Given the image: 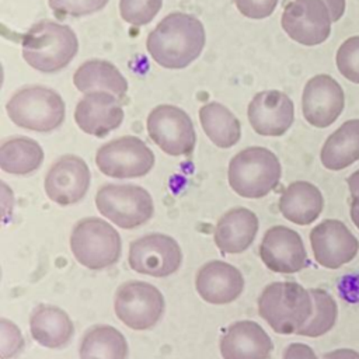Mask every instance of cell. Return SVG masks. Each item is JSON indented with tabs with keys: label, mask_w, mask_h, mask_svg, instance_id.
Here are the masks:
<instances>
[{
	"label": "cell",
	"mask_w": 359,
	"mask_h": 359,
	"mask_svg": "<svg viewBox=\"0 0 359 359\" xmlns=\"http://www.w3.org/2000/svg\"><path fill=\"white\" fill-rule=\"evenodd\" d=\"M43 161L39 143L27 136H14L0 146V168L13 175H28L36 171Z\"/></svg>",
	"instance_id": "27"
},
{
	"label": "cell",
	"mask_w": 359,
	"mask_h": 359,
	"mask_svg": "<svg viewBox=\"0 0 359 359\" xmlns=\"http://www.w3.org/2000/svg\"><path fill=\"white\" fill-rule=\"evenodd\" d=\"M348 185H349V191L351 195H356L359 194V170H356L355 172H352L348 178Z\"/></svg>",
	"instance_id": "40"
},
{
	"label": "cell",
	"mask_w": 359,
	"mask_h": 359,
	"mask_svg": "<svg viewBox=\"0 0 359 359\" xmlns=\"http://www.w3.org/2000/svg\"><path fill=\"white\" fill-rule=\"evenodd\" d=\"M258 313L278 334H297L313 313L310 292L297 282H273L258 297Z\"/></svg>",
	"instance_id": "3"
},
{
	"label": "cell",
	"mask_w": 359,
	"mask_h": 359,
	"mask_svg": "<svg viewBox=\"0 0 359 359\" xmlns=\"http://www.w3.org/2000/svg\"><path fill=\"white\" fill-rule=\"evenodd\" d=\"M279 0H234L238 11L247 17L254 20H261L269 17Z\"/></svg>",
	"instance_id": "34"
},
{
	"label": "cell",
	"mask_w": 359,
	"mask_h": 359,
	"mask_svg": "<svg viewBox=\"0 0 359 359\" xmlns=\"http://www.w3.org/2000/svg\"><path fill=\"white\" fill-rule=\"evenodd\" d=\"M29 332L35 342L49 349H60L70 344L74 325L69 314L53 304H38L29 316Z\"/></svg>",
	"instance_id": "22"
},
{
	"label": "cell",
	"mask_w": 359,
	"mask_h": 359,
	"mask_svg": "<svg viewBox=\"0 0 359 359\" xmlns=\"http://www.w3.org/2000/svg\"><path fill=\"white\" fill-rule=\"evenodd\" d=\"M272 348L266 331L251 320L231 323L220 337L223 359H268Z\"/></svg>",
	"instance_id": "20"
},
{
	"label": "cell",
	"mask_w": 359,
	"mask_h": 359,
	"mask_svg": "<svg viewBox=\"0 0 359 359\" xmlns=\"http://www.w3.org/2000/svg\"><path fill=\"white\" fill-rule=\"evenodd\" d=\"M95 206L105 219L125 230L147 223L154 213L150 192L133 184H104L97 191Z\"/></svg>",
	"instance_id": "7"
},
{
	"label": "cell",
	"mask_w": 359,
	"mask_h": 359,
	"mask_svg": "<svg viewBox=\"0 0 359 359\" xmlns=\"http://www.w3.org/2000/svg\"><path fill=\"white\" fill-rule=\"evenodd\" d=\"M278 205L285 219L299 226H307L320 216L324 199L320 189L311 182L294 181L283 189Z\"/></svg>",
	"instance_id": "23"
},
{
	"label": "cell",
	"mask_w": 359,
	"mask_h": 359,
	"mask_svg": "<svg viewBox=\"0 0 359 359\" xmlns=\"http://www.w3.org/2000/svg\"><path fill=\"white\" fill-rule=\"evenodd\" d=\"M351 219L353 222V224L359 229V194L352 196V202H351Z\"/></svg>",
	"instance_id": "39"
},
{
	"label": "cell",
	"mask_w": 359,
	"mask_h": 359,
	"mask_svg": "<svg viewBox=\"0 0 359 359\" xmlns=\"http://www.w3.org/2000/svg\"><path fill=\"white\" fill-rule=\"evenodd\" d=\"M314 259L324 268L337 269L352 261L359 251V241L339 220L327 219L310 231Z\"/></svg>",
	"instance_id": "14"
},
{
	"label": "cell",
	"mask_w": 359,
	"mask_h": 359,
	"mask_svg": "<svg viewBox=\"0 0 359 359\" xmlns=\"http://www.w3.org/2000/svg\"><path fill=\"white\" fill-rule=\"evenodd\" d=\"M79 355L80 359H126L128 342L115 327L98 324L84 332Z\"/></svg>",
	"instance_id": "28"
},
{
	"label": "cell",
	"mask_w": 359,
	"mask_h": 359,
	"mask_svg": "<svg viewBox=\"0 0 359 359\" xmlns=\"http://www.w3.org/2000/svg\"><path fill=\"white\" fill-rule=\"evenodd\" d=\"M195 287L205 302L210 304H227L241 294L244 278L234 265L213 259L198 269Z\"/></svg>",
	"instance_id": "19"
},
{
	"label": "cell",
	"mask_w": 359,
	"mask_h": 359,
	"mask_svg": "<svg viewBox=\"0 0 359 359\" xmlns=\"http://www.w3.org/2000/svg\"><path fill=\"white\" fill-rule=\"evenodd\" d=\"M65 102L52 88L27 86L17 90L6 105L13 123L35 132H52L65 119Z\"/></svg>",
	"instance_id": "6"
},
{
	"label": "cell",
	"mask_w": 359,
	"mask_h": 359,
	"mask_svg": "<svg viewBox=\"0 0 359 359\" xmlns=\"http://www.w3.org/2000/svg\"><path fill=\"white\" fill-rule=\"evenodd\" d=\"M98 170L112 178H139L154 165L151 149L136 136L116 137L102 144L95 154Z\"/></svg>",
	"instance_id": "9"
},
{
	"label": "cell",
	"mask_w": 359,
	"mask_h": 359,
	"mask_svg": "<svg viewBox=\"0 0 359 359\" xmlns=\"http://www.w3.org/2000/svg\"><path fill=\"white\" fill-rule=\"evenodd\" d=\"M128 262L130 269L137 273L165 278L180 269L182 252L171 236L151 233L130 243Z\"/></svg>",
	"instance_id": "11"
},
{
	"label": "cell",
	"mask_w": 359,
	"mask_h": 359,
	"mask_svg": "<svg viewBox=\"0 0 359 359\" xmlns=\"http://www.w3.org/2000/svg\"><path fill=\"white\" fill-rule=\"evenodd\" d=\"M108 0H49V7L57 17H83L102 10Z\"/></svg>",
	"instance_id": "32"
},
{
	"label": "cell",
	"mask_w": 359,
	"mask_h": 359,
	"mask_svg": "<svg viewBox=\"0 0 359 359\" xmlns=\"http://www.w3.org/2000/svg\"><path fill=\"white\" fill-rule=\"evenodd\" d=\"M282 167L278 157L265 147H247L229 163V185L247 199L264 198L278 187Z\"/></svg>",
	"instance_id": "4"
},
{
	"label": "cell",
	"mask_w": 359,
	"mask_h": 359,
	"mask_svg": "<svg viewBox=\"0 0 359 359\" xmlns=\"http://www.w3.org/2000/svg\"><path fill=\"white\" fill-rule=\"evenodd\" d=\"M150 139L170 156H188L194 151L196 133L189 115L175 105H157L147 116Z\"/></svg>",
	"instance_id": "10"
},
{
	"label": "cell",
	"mask_w": 359,
	"mask_h": 359,
	"mask_svg": "<svg viewBox=\"0 0 359 359\" xmlns=\"http://www.w3.org/2000/svg\"><path fill=\"white\" fill-rule=\"evenodd\" d=\"M199 121L209 140L220 149L234 146L241 137L240 121L220 102L213 101L201 107Z\"/></svg>",
	"instance_id": "26"
},
{
	"label": "cell",
	"mask_w": 359,
	"mask_h": 359,
	"mask_svg": "<svg viewBox=\"0 0 359 359\" xmlns=\"http://www.w3.org/2000/svg\"><path fill=\"white\" fill-rule=\"evenodd\" d=\"M344 105V90L330 74H317L306 83L302 94V112L310 125L316 128L332 125Z\"/></svg>",
	"instance_id": "15"
},
{
	"label": "cell",
	"mask_w": 359,
	"mask_h": 359,
	"mask_svg": "<svg viewBox=\"0 0 359 359\" xmlns=\"http://www.w3.org/2000/svg\"><path fill=\"white\" fill-rule=\"evenodd\" d=\"M323 359H359V352L348 348H339L324 353Z\"/></svg>",
	"instance_id": "38"
},
{
	"label": "cell",
	"mask_w": 359,
	"mask_h": 359,
	"mask_svg": "<svg viewBox=\"0 0 359 359\" xmlns=\"http://www.w3.org/2000/svg\"><path fill=\"white\" fill-rule=\"evenodd\" d=\"M70 250L80 265L100 271L118 262L122 241L119 233L107 220L84 217L72 230Z\"/></svg>",
	"instance_id": "5"
},
{
	"label": "cell",
	"mask_w": 359,
	"mask_h": 359,
	"mask_svg": "<svg viewBox=\"0 0 359 359\" xmlns=\"http://www.w3.org/2000/svg\"><path fill=\"white\" fill-rule=\"evenodd\" d=\"M90 182L91 172L87 163L76 154H65L49 167L43 189L52 202L69 206L86 196Z\"/></svg>",
	"instance_id": "13"
},
{
	"label": "cell",
	"mask_w": 359,
	"mask_h": 359,
	"mask_svg": "<svg viewBox=\"0 0 359 359\" xmlns=\"http://www.w3.org/2000/svg\"><path fill=\"white\" fill-rule=\"evenodd\" d=\"M259 222L247 208H231L224 212L215 227V244L223 254H241L254 241Z\"/></svg>",
	"instance_id": "21"
},
{
	"label": "cell",
	"mask_w": 359,
	"mask_h": 359,
	"mask_svg": "<svg viewBox=\"0 0 359 359\" xmlns=\"http://www.w3.org/2000/svg\"><path fill=\"white\" fill-rule=\"evenodd\" d=\"M205 41L202 22L191 14L175 11L150 31L146 48L161 67L184 69L201 55Z\"/></svg>",
	"instance_id": "1"
},
{
	"label": "cell",
	"mask_w": 359,
	"mask_h": 359,
	"mask_svg": "<svg viewBox=\"0 0 359 359\" xmlns=\"http://www.w3.org/2000/svg\"><path fill=\"white\" fill-rule=\"evenodd\" d=\"M161 4L163 0H121L119 13L128 24L142 27L157 15Z\"/></svg>",
	"instance_id": "30"
},
{
	"label": "cell",
	"mask_w": 359,
	"mask_h": 359,
	"mask_svg": "<svg viewBox=\"0 0 359 359\" xmlns=\"http://www.w3.org/2000/svg\"><path fill=\"white\" fill-rule=\"evenodd\" d=\"M321 163L325 168L338 171L359 160V119L344 122L331 133L321 149Z\"/></svg>",
	"instance_id": "25"
},
{
	"label": "cell",
	"mask_w": 359,
	"mask_h": 359,
	"mask_svg": "<svg viewBox=\"0 0 359 359\" xmlns=\"http://www.w3.org/2000/svg\"><path fill=\"white\" fill-rule=\"evenodd\" d=\"M74 121L84 133L104 137L121 126L122 101L108 91L86 93L76 105Z\"/></svg>",
	"instance_id": "18"
},
{
	"label": "cell",
	"mask_w": 359,
	"mask_h": 359,
	"mask_svg": "<svg viewBox=\"0 0 359 359\" xmlns=\"http://www.w3.org/2000/svg\"><path fill=\"white\" fill-rule=\"evenodd\" d=\"M164 309V296L151 283L128 280L115 292V314L126 327L135 331L153 328L163 317Z\"/></svg>",
	"instance_id": "8"
},
{
	"label": "cell",
	"mask_w": 359,
	"mask_h": 359,
	"mask_svg": "<svg viewBox=\"0 0 359 359\" xmlns=\"http://www.w3.org/2000/svg\"><path fill=\"white\" fill-rule=\"evenodd\" d=\"M73 83L81 93L108 91L116 95L121 101L128 91V81L122 73L112 63L101 59L84 62L74 72Z\"/></svg>",
	"instance_id": "24"
},
{
	"label": "cell",
	"mask_w": 359,
	"mask_h": 359,
	"mask_svg": "<svg viewBox=\"0 0 359 359\" xmlns=\"http://www.w3.org/2000/svg\"><path fill=\"white\" fill-rule=\"evenodd\" d=\"M331 14L323 0H293L282 14V28L293 41L314 46L323 43L331 34Z\"/></svg>",
	"instance_id": "12"
},
{
	"label": "cell",
	"mask_w": 359,
	"mask_h": 359,
	"mask_svg": "<svg viewBox=\"0 0 359 359\" xmlns=\"http://www.w3.org/2000/svg\"><path fill=\"white\" fill-rule=\"evenodd\" d=\"M259 257L269 271L278 273H294L309 265L302 237L286 226H273L265 231Z\"/></svg>",
	"instance_id": "16"
},
{
	"label": "cell",
	"mask_w": 359,
	"mask_h": 359,
	"mask_svg": "<svg viewBox=\"0 0 359 359\" xmlns=\"http://www.w3.org/2000/svg\"><path fill=\"white\" fill-rule=\"evenodd\" d=\"M251 128L261 136H280L294 121L293 101L279 90H266L255 94L248 105Z\"/></svg>",
	"instance_id": "17"
},
{
	"label": "cell",
	"mask_w": 359,
	"mask_h": 359,
	"mask_svg": "<svg viewBox=\"0 0 359 359\" xmlns=\"http://www.w3.org/2000/svg\"><path fill=\"white\" fill-rule=\"evenodd\" d=\"M335 63L345 79L359 84V35L351 36L341 43L337 50Z\"/></svg>",
	"instance_id": "31"
},
{
	"label": "cell",
	"mask_w": 359,
	"mask_h": 359,
	"mask_svg": "<svg viewBox=\"0 0 359 359\" xmlns=\"http://www.w3.org/2000/svg\"><path fill=\"white\" fill-rule=\"evenodd\" d=\"M24 349V337L20 328L10 320H0V358L13 359Z\"/></svg>",
	"instance_id": "33"
},
{
	"label": "cell",
	"mask_w": 359,
	"mask_h": 359,
	"mask_svg": "<svg viewBox=\"0 0 359 359\" xmlns=\"http://www.w3.org/2000/svg\"><path fill=\"white\" fill-rule=\"evenodd\" d=\"M313 299V313L307 323L299 330L297 335L320 337L328 332L337 321L338 310L334 297L324 289H309Z\"/></svg>",
	"instance_id": "29"
},
{
	"label": "cell",
	"mask_w": 359,
	"mask_h": 359,
	"mask_svg": "<svg viewBox=\"0 0 359 359\" xmlns=\"http://www.w3.org/2000/svg\"><path fill=\"white\" fill-rule=\"evenodd\" d=\"M283 359H317V355L309 345L294 342L287 345L283 352Z\"/></svg>",
	"instance_id": "35"
},
{
	"label": "cell",
	"mask_w": 359,
	"mask_h": 359,
	"mask_svg": "<svg viewBox=\"0 0 359 359\" xmlns=\"http://www.w3.org/2000/svg\"><path fill=\"white\" fill-rule=\"evenodd\" d=\"M328 10H330V14H331V18H332V22L338 21L344 13H345V6H346V1L345 0H323Z\"/></svg>",
	"instance_id": "37"
},
{
	"label": "cell",
	"mask_w": 359,
	"mask_h": 359,
	"mask_svg": "<svg viewBox=\"0 0 359 359\" xmlns=\"http://www.w3.org/2000/svg\"><path fill=\"white\" fill-rule=\"evenodd\" d=\"M79 50L74 31L52 20L35 22L22 36L24 60L42 73H55L66 67Z\"/></svg>",
	"instance_id": "2"
},
{
	"label": "cell",
	"mask_w": 359,
	"mask_h": 359,
	"mask_svg": "<svg viewBox=\"0 0 359 359\" xmlns=\"http://www.w3.org/2000/svg\"><path fill=\"white\" fill-rule=\"evenodd\" d=\"M0 185H1V213L4 220H7L8 215L13 210V191L7 187L4 181H1Z\"/></svg>",
	"instance_id": "36"
}]
</instances>
